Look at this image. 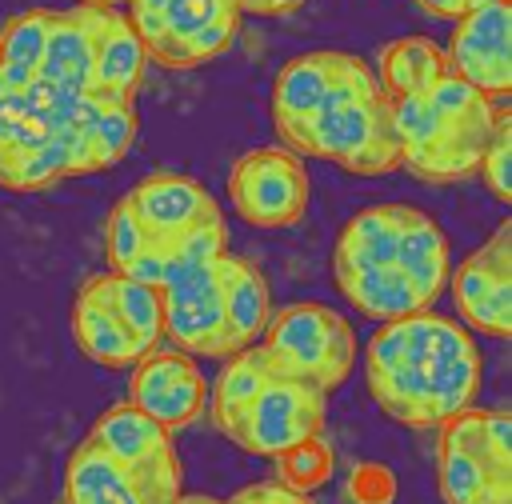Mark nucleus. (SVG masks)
<instances>
[{
  "instance_id": "34",
  "label": "nucleus",
  "mask_w": 512,
  "mask_h": 504,
  "mask_svg": "<svg viewBox=\"0 0 512 504\" xmlns=\"http://www.w3.org/2000/svg\"><path fill=\"white\" fill-rule=\"evenodd\" d=\"M168 264H172V256H168L164 240H160V236H152L120 276L140 280V284H148V288H160V284H164V276H168Z\"/></svg>"
},
{
  "instance_id": "3",
  "label": "nucleus",
  "mask_w": 512,
  "mask_h": 504,
  "mask_svg": "<svg viewBox=\"0 0 512 504\" xmlns=\"http://www.w3.org/2000/svg\"><path fill=\"white\" fill-rule=\"evenodd\" d=\"M388 96L376 80V68L348 52L340 76L308 116L304 132L296 136V156H320L328 164L348 168L372 140L388 136Z\"/></svg>"
},
{
  "instance_id": "35",
  "label": "nucleus",
  "mask_w": 512,
  "mask_h": 504,
  "mask_svg": "<svg viewBox=\"0 0 512 504\" xmlns=\"http://www.w3.org/2000/svg\"><path fill=\"white\" fill-rule=\"evenodd\" d=\"M228 504H312V500L304 492L284 488L280 480H260V484H248V488L232 492Z\"/></svg>"
},
{
  "instance_id": "37",
  "label": "nucleus",
  "mask_w": 512,
  "mask_h": 504,
  "mask_svg": "<svg viewBox=\"0 0 512 504\" xmlns=\"http://www.w3.org/2000/svg\"><path fill=\"white\" fill-rule=\"evenodd\" d=\"M240 12H256V16H288L296 12L304 0H232Z\"/></svg>"
},
{
  "instance_id": "14",
  "label": "nucleus",
  "mask_w": 512,
  "mask_h": 504,
  "mask_svg": "<svg viewBox=\"0 0 512 504\" xmlns=\"http://www.w3.org/2000/svg\"><path fill=\"white\" fill-rule=\"evenodd\" d=\"M344 60H348V52H340V48H312V52L292 56L276 72V80H272V124H276L284 148L296 144L308 116L316 112V104L324 100V92L340 76Z\"/></svg>"
},
{
  "instance_id": "16",
  "label": "nucleus",
  "mask_w": 512,
  "mask_h": 504,
  "mask_svg": "<svg viewBox=\"0 0 512 504\" xmlns=\"http://www.w3.org/2000/svg\"><path fill=\"white\" fill-rule=\"evenodd\" d=\"M64 504H156V500L132 468H124L84 436L64 468Z\"/></svg>"
},
{
  "instance_id": "32",
  "label": "nucleus",
  "mask_w": 512,
  "mask_h": 504,
  "mask_svg": "<svg viewBox=\"0 0 512 504\" xmlns=\"http://www.w3.org/2000/svg\"><path fill=\"white\" fill-rule=\"evenodd\" d=\"M168 256L180 260V264H208V260H220L228 252V228H224V216H212V220H196L188 228H180L176 236H160Z\"/></svg>"
},
{
  "instance_id": "10",
  "label": "nucleus",
  "mask_w": 512,
  "mask_h": 504,
  "mask_svg": "<svg viewBox=\"0 0 512 504\" xmlns=\"http://www.w3.org/2000/svg\"><path fill=\"white\" fill-rule=\"evenodd\" d=\"M88 440L96 448H104L112 460H120L124 468H132L140 476V484L152 492L156 504H172L184 488L180 476V460L172 448V432L160 428L148 412H140L136 404L120 400L112 408H104L88 432Z\"/></svg>"
},
{
  "instance_id": "30",
  "label": "nucleus",
  "mask_w": 512,
  "mask_h": 504,
  "mask_svg": "<svg viewBox=\"0 0 512 504\" xmlns=\"http://www.w3.org/2000/svg\"><path fill=\"white\" fill-rule=\"evenodd\" d=\"M476 176H480V184L488 188L492 200H500V204L512 200V112L504 104L496 108V124H492L488 144L480 152Z\"/></svg>"
},
{
  "instance_id": "17",
  "label": "nucleus",
  "mask_w": 512,
  "mask_h": 504,
  "mask_svg": "<svg viewBox=\"0 0 512 504\" xmlns=\"http://www.w3.org/2000/svg\"><path fill=\"white\" fill-rule=\"evenodd\" d=\"M220 304H224L228 348L236 356L264 336L268 316H272V292L260 268H252L244 256L224 252L220 256Z\"/></svg>"
},
{
  "instance_id": "15",
  "label": "nucleus",
  "mask_w": 512,
  "mask_h": 504,
  "mask_svg": "<svg viewBox=\"0 0 512 504\" xmlns=\"http://www.w3.org/2000/svg\"><path fill=\"white\" fill-rule=\"evenodd\" d=\"M124 204L140 216L148 236H176L180 228H188L196 220L220 216L216 196L200 180H192L184 172H152V176H144L124 196Z\"/></svg>"
},
{
  "instance_id": "28",
  "label": "nucleus",
  "mask_w": 512,
  "mask_h": 504,
  "mask_svg": "<svg viewBox=\"0 0 512 504\" xmlns=\"http://www.w3.org/2000/svg\"><path fill=\"white\" fill-rule=\"evenodd\" d=\"M136 128H140V120H136V104L100 100L92 124L84 128L96 172H100V168H112V164H120V160L128 156V148L136 144Z\"/></svg>"
},
{
  "instance_id": "4",
  "label": "nucleus",
  "mask_w": 512,
  "mask_h": 504,
  "mask_svg": "<svg viewBox=\"0 0 512 504\" xmlns=\"http://www.w3.org/2000/svg\"><path fill=\"white\" fill-rule=\"evenodd\" d=\"M388 124L400 144V168L408 176L424 184H456L476 176L496 112L488 120H444L420 92H412L388 96Z\"/></svg>"
},
{
  "instance_id": "8",
  "label": "nucleus",
  "mask_w": 512,
  "mask_h": 504,
  "mask_svg": "<svg viewBox=\"0 0 512 504\" xmlns=\"http://www.w3.org/2000/svg\"><path fill=\"white\" fill-rule=\"evenodd\" d=\"M244 12L232 0H164L160 16L136 28L148 60L184 72L224 56L240 32Z\"/></svg>"
},
{
  "instance_id": "11",
  "label": "nucleus",
  "mask_w": 512,
  "mask_h": 504,
  "mask_svg": "<svg viewBox=\"0 0 512 504\" xmlns=\"http://www.w3.org/2000/svg\"><path fill=\"white\" fill-rule=\"evenodd\" d=\"M448 68L488 100L512 92V0H476L452 20Z\"/></svg>"
},
{
  "instance_id": "29",
  "label": "nucleus",
  "mask_w": 512,
  "mask_h": 504,
  "mask_svg": "<svg viewBox=\"0 0 512 504\" xmlns=\"http://www.w3.org/2000/svg\"><path fill=\"white\" fill-rule=\"evenodd\" d=\"M332 468H336V456H332V444L320 436H308L300 444H292L288 452L276 456V480L292 492H316L332 480Z\"/></svg>"
},
{
  "instance_id": "21",
  "label": "nucleus",
  "mask_w": 512,
  "mask_h": 504,
  "mask_svg": "<svg viewBox=\"0 0 512 504\" xmlns=\"http://www.w3.org/2000/svg\"><path fill=\"white\" fill-rule=\"evenodd\" d=\"M436 488L444 504H512V476L488 468L448 432L436 448Z\"/></svg>"
},
{
  "instance_id": "1",
  "label": "nucleus",
  "mask_w": 512,
  "mask_h": 504,
  "mask_svg": "<svg viewBox=\"0 0 512 504\" xmlns=\"http://www.w3.org/2000/svg\"><path fill=\"white\" fill-rule=\"evenodd\" d=\"M364 376L376 408L404 428H440L476 404L480 348L476 336L432 308L384 320L364 348Z\"/></svg>"
},
{
  "instance_id": "38",
  "label": "nucleus",
  "mask_w": 512,
  "mask_h": 504,
  "mask_svg": "<svg viewBox=\"0 0 512 504\" xmlns=\"http://www.w3.org/2000/svg\"><path fill=\"white\" fill-rule=\"evenodd\" d=\"M428 16H440V20H456V16H464L476 0H416Z\"/></svg>"
},
{
  "instance_id": "5",
  "label": "nucleus",
  "mask_w": 512,
  "mask_h": 504,
  "mask_svg": "<svg viewBox=\"0 0 512 504\" xmlns=\"http://www.w3.org/2000/svg\"><path fill=\"white\" fill-rule=\"evenodd\" d=\"M324 416H328V392H320L316 384H304V380L272 376L240 408V416L224 428V436L236 448L252 452V456L276 460L292 444H300L308 436H320Z\"/></svg>"
},
{
  "instance_id": "7",
  "label": "nucleus",
  "mask_w": 512,
  "mask_h": 504,
  "mask_svg": "<svg viewBox=\"0 0 512 504\" xmlns=\"http://www.w3.org/2000/svg\"><path fill=\"white\" fill-rule=\"evenodd\" d=\"M160 340L188 356H232L220 304V260L168 264V276L160 284Z\"/></svg>"
},
{
  "instance_id": "36",
  "label": "nucleus",
  "mask_w": 512,
  "mask_h": 504,
  "mask_svg": "<svg viewBox=\"0 0 512 504\" xmlns=\"http://www.w3.org/2000/svg\"><path fill=\"white\" fill-rule=\"evenodd\" d=\"M24 120V104H20V92H12L4 80H0V140L12 136V128Z\"/></svg>"
},
{
  "instance_id": "33",
  "label": "nucleus",
  "mask_w": 512,
  "mask_h": 504,
  "mask_svg": "<svg viewBox=\"0 0 512 504\" xmlns=\"http://www.w3.org/2000/svg\"><path fill=\"white\" fill-rule=\"evenodd\" d=\"M392 496H396L392 472L380 468V464H360L348 480V500L352 504H392Z\"/></svg>"
},
{
  "instance_id": "39",
  "label": "nucleus",
  "mask_w": 512,
  "mask_h": 504,
  "mask_svg": "<svg viewBox=\"0 0 512 504\" xmlns=\"http://www.w3.org/2000/svg\"><path fill=\"white\" fill-rule=\"evenodd\" d=\"M112 4H116V8H124V0H112Z\"/></svg>"
},
{
  "instance_id": "27",
  "label": "nucleus",
  "mask_w": 512,
  "mask_h": 504,
  "mask_svg": "<svg viewBox=\"0 0 512 504\" xmlns=\"http://www.w3.org/2000/svg\"><path fill=\"white\" fill-rule=\"evenodd\" d=\"M48 28H52V8L20 12V16H12L0 28V80L12 92H20L36 76L40 52H44V40H48Z\"/></svg>"
},
{
  "instance_id": "20",
  "label": "nucleus",
  "mask_w": 512,
  "mask_h": 504,
  "mask_svg": "<svg viewBox=\"0 0 512 504\" xmlns=\"http://www.w3.org/2000/svg\"><path fill=\"white\" fill-rule=\"evenodd\" d=\"M36 76L72 92H92V32H88L84 4L52 12V28L44 40Z\"/></svg>"
},
{
  "instance_id": "13",
  "label": "nucleus",
  "mask_w": 512,
  "mask_h": 504,
  "mask_svg": "<svg viewBox=\"0 0 512 504\" xmlns=\"http://www.w3.org/2000/svg\"><path fill=\"white\" fill-rule=\"evenodd\" d=\"M84 12H88V32H92V96L132 104L144 84V68H148V52L136 28L128 24L124 8L84 4Z\"/></svg>"
},
{
  "instance_id": "22",
  "label": "nucleus",
  "mask_w": 512,
  "mask_h": 504,
  "mask_svg": "<svg viewBox=\"0 0 512 504\" xmlns=\"http://www.w3.org/2000/svg\"><path fill=\"white\" fill-rule=\"evenodd\" d=\"M412 204H372L364 212H356L332 248V268H372V264H392L396 260V244H400V228L408 220Z\"/></svg>"
},
{
  "instance_id": "6",
  "label": "nucleus",
  "mask_w": 512,
  "mask_h": 504,
  "mask_svg": "<svg viewBox=\"0 0 512 504\" xmlns=\"http://www.w3.org/2000/svg\"><path fill=\"white\" fill-rule=\"evenodd\" d=\"M308 172L304 156L284 144L244 152L228 172V200L240 220L256 228H292L308 212Z\"/></svg>"
},
{
  "instance_id": "12",
  "label": "nucleus",
  "mask_w": 512,
  "mask_h": 504,
  "mask_svg": "<svg viewBox=\"0 0 512 504\" xmlns=\"http://www.w3.org/2000/svg\"><path fill=\"white\" fill-rule=\"evenodd\" d=\"M128 404L148 412L160 428L176 432L204 416L208 408V380L196 368V360L172 344H156L144 356L132 360L128 380Z\"/></svg>"
},
{
  "instance_id": "9",
  "label": "nucleus",
  "mask_w": 512,
  "mask_h": 504,
  "mask_svg": "<svg viewBox=\"0 0 512 504\" xmlns=\"http://www.w3.org/2000/svg\"><path fill=\"white\" fill-rule=\"evenodd\" d=\"M448 288L468 332L512 336V220H500L496 232L448 272Z\"/></svg>"
},
{
  "instance_id": "2",
  "label": "nucleus",
  "mask_w": 512,
  "mask_h": 504,
  "mask_svg": "<svg viewBox=\"0 0 512 504\" xmlns=\"http://www.w3.org/2000/svg\"><path fill=\"white\" fill-rule=\"evenodd\" d=\"M256 344L268 356L276 376L316 384L320 392H336L360 356L352 324L336 308L316 300L272 308L268 328Z\"/></svg>"
},
{
  "instance_id": "18",
  "label": "nucleus",
  "mask_w": 512,
  "mask_h": 504,
  "mask_svg": "<svg viewBox=\"0 0 512 504\" xmlns=\"http://www.w3.org/2000/svg\"><path fill=\"white\" fill-rule=\"evenodd\" d=\"M72 340L76 348L100 364V368H132L136 352L120 328V320L108 308V292H104V272L84 280L76 300H72Z\"/></svg>"
},
{
  "instance_id": "24",
  "label": "nucleus",
  "mask_w": 512,
  "mask_h": 504,
  "mask_svg": "<svg viewBox=\"0 0 512 504\" xmlns=\"http://www.w3.org/2000/svg\"><path fill=\"white\" fill-rule=\"evenodd\" d=\"M444 72H448V56L428 36H400V40L384 44V52L376 60V80H380L384 96L424 92Z\"/></svg>"
},
{
  "instance_id": "26",
  "label": "nucleus",
  "mask_w": 512,
  "mask_h": 504,
  "mask_svg": "<svg viewBox=\"0 0 512 504\" xmlns=\"http://www.w3.org/2000/svg\"><path fill=\"white\" fill-rule=\"evenodd\" d=\"M104 292H108V308L120 320L132 352L144 356L148 348H156L160 344V288L104 272Z\"/></svg>"
},
{
  "instance_id": "23",
  "label": "nucleus",
  "mask_w": 512,
  "mask_h": 504,
  "mask_svg": "<svg viewBox=\"0 0 512 504\" xmlns=\"http://www.w3.org/2000/svg\"><path fill=\"white\" fill-rule=\"evenodd\" d=\"M336 288L344 292V300H352L356 312L372 316V320H400L424 308V300L416 296V288L404 280V272L396 264H372V268H332Z\"/></svg>"
},
{
  "instance_id": "31",
  "label": "nucleus",
  "mask_w": 512,
  "mask_h": 504,
  "mask_svg": "<svg viewBox=\"0 0 512 504\" xmlns=\"http://www.w3.org/2000/svg\"><path fill=\"white\" fill-rule=\"evenodd\" d=\"M152 236H148V228L140 224V216L124 204V196L112 204V212H108V220H104V260H108V272H124L132 260H136V252L148 244Z\"/></svg>"
},
{
  "instance_id": "19",
  "label": "nucleus",
  "mask_w": 512,
  "mask_h": 504,
  "mask_svg": "<svg viewBox=\"0 0 512 504\" xmlns=\"http://www.w3.org/2000/svg\"><path fill=\"white\" fill-rule=\"evenodd\" d=\"M392 264L416 288L424 308H432V300L448 288V236H444V228L428 212L408 208V220L400 228V244H396Z\"/></svg>"
},
{
  "instance_id": "25",
  "label": "nucleus",
  "mask_w": 512,
  "mask_h": 504,
  "mask_svg": "<svg viewBox=\"0 0 512 504\" xmlns=\"http://www.w3.org/2000/svg\"><path fill=\"white\" fill-rule=\"evenodd\" d=\"M272 376H276V372H272L268 356L260 352V344H252V348L228 356L224 368L216 372V380L208 384V408H204V412H208L212 424L224 432V428L240 416V408H244Z\"/></svg>"
}]
</instances>
